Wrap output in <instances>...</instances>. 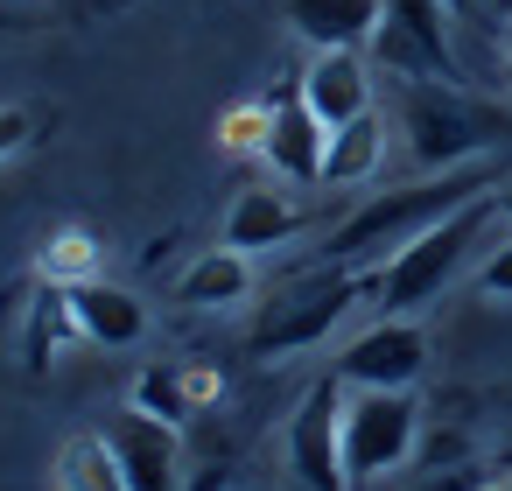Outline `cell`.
Instances as JSON below:
<instances>
[{"instance_id":"1","label":"cell","mask_w":512,"mask_h":491,"mask_svg":"<svg viewBox=\"0 0 512 491\" xmlns=\"http://www.w3.org/2000/svg\"><path fill=\"white\" fill-rule=\"evenodd\" d=\"M477 197H491V176L477 169V162H463V169H442V176H421V183H407V190H379L372 204H358L337 232H330V260H365V253H400V246H414L421 232H435L442 218H456L463 204H477Z\"/></svg>"},{"instance_id":"2","label":"cell","mask_w":512,"mask_h":491,"mask_svg":"<svg viewBox=\"0 0 512 491\" xmlns=\"http://www.w3.org/2000/svg\"><path fill=\"white\" fill-rule=\"evenodd\" d=\"M498 211H491V197H477V204H463L456 218H442L435 232H421L414 246H400L386 267H379V302H386V316H414V309H428V302H442V288L463 274V260H470V246L484 239V225H491Z\"/></svg>"},{"instance_id":"3","label":"cell","mask_w":512,"mask_h":491,"mask_svg":"<svg viewBox=\"0 0 512 491\" xmlns=\"http://www.w3.org/2000/svg\"><path fill=\"white\" fill-rule=\"evenodd\" d=\"M400 134H407V155L442 176V169H463L484 155V120L456 99V85H428V78H407L400 85Z\"/></svg>"},{"instance_id":"4","label":"cell","mask_w":512,"mask_h":491,"mask_svg":"<svg viewBox=\"0 0 512 491\" xmlns=\"http://www.w3.org/2000/svg\"><path fill=\"white\" fill-rule=\"evenodd\" d=\"M414 435H421L414 393H365V386L344 393V470H351V484L400 470L414 456Z\"/></svg>"},{"instance_id":"5","label":"cell","mask_w":512,"mask_h":491,"mask_svg":"<svg viewBox=\"0 0 512 491\" xmlns=\"http://www.w3.org/2000/svg\"><path fill=\"white\" fill-rule=\"evenodd\" d=\"M358 274H316V281H295L288 295H274L267 302V316L253 323V351L260 358H288V351H309V344H323L337 323H344V309L358 302Z\"/></svg>"},{"instance_id":"6","label":"cell","mask_w":512,"mask_h":491,"mask_svg":"<svg viewBox=\"0 0 512 491\" xmlns=\"http://www.w3.org/2000/svg\"><path fill=\"white\" fill-rule=\"evenodd\" d=\"M372 57L407 85V78H428V85H456V43H449V15L442 0H386V22L372 36Z\"/></svg>"},{"instance_id":"7","label":"cell","mask_w":512,"mask_h":491,"mask_svg":"<svg viewBox=\"0 0 512 491\" xmlns=\"http://www.w3.org/2000/svg\"><path fill=\"white\" fill-rule=\"evenodd\" d=\"M288 470L302 477V491H344V379H316L302 393V407L288 414Z\"/></svg>"},{"instance_id":"8","label":"cell","mask_w":512,"mask_h":491,"mask_svg":"<svg viewBox=\"0 0 512 491\" xmlns=\"http://www.w3.org/2000/svg\"><path fill=\"white\" fill-rule=\"evenodd\" d=\"M421 372H428V330L414 316H379L337 351V379L365 393H414Z\"/></svg>"},{"instance_id":"9","label":"cell","mask_w":512,"mask_h":491,"mask_svg":"<svg viewBox=\"0 0 512 491\" xmlns=\"http://www.w3.org/2000/svg\"><path fill=\"white\" fill-rule=\"evenodd\" d=\"M323 148H330V127L309 113L302 92H281L267 106V148H260V162L274 176H288V183H323Z\"/></svg>"},{"instance_id":"10","label":"cell","mask_w":512,"mask_h":491,"mask_svg":"<svg viewBox=\"0 0 512 491\" xmlns=\"http://www.w3.org/2000/svg\"><path fill=\"white\" fill-rule=\"evenodd\" d=\"M295 92L309 99V113L323 127H351L358 113H372V71L358 50H316L309 71L295 78Z\"/></svg>"},{"instance_id":"11","label":"cell","mask_w":512,"mask_h":491,"mask_svg":"<svg viewBox=\"0 0 512 491\" xmlns=\"http://www.w3.org/2000/svg\"><path fill=\"white\" fill-rule=\"evenodd\" d=\"M106 442L127 470V491H176V428L127 407L120 421H106Z\"/></svg>"},{"instance_id":"12","label":"cell","mask_w":512,"mask_h":491,"mask_svg":"<svg viewBox=\"0 0 512 491\" xmlns=\"http://www.w3.org/2000/svg\"><path fill=\"white\" fill-rule=\"evenodd\" d=\"M281 15L309 50H365L386 22V0H281Z\"/></svg>"},{"instance_id":"13","label":"cell","mask_w":512,"mask_h":491,"mask_svg":"<svg viewBox=\"0 0 512 491\" xmlns=\"http://www.w3.org/2000/svg\"><path fill=\"white\" fill-rule=\"evenodd\" d=\"M302 232V204L288 190H239L232 211H225V246L232 253H267V246H288Z\"/></svg>"},{"instance_id":"14","label":"cell","mask_w":512,"mask_h":491,"mask_svg":"<svg viewBox=\"0 0 512 491\" xmlns=\"http://www.w3.org/2000/svg\"><path fill=\"white\" fill-rule=\"evenodd\" d=\"M71 323L92 337V344H106V351H127V344H141V330H148V309L120 288V281H85V288H71Z\"/></svg>"},{"instance_id":"15","label":"cell","mask_w":512,"mask_h":491,"mask_svg":"<svg viewBox=\"0 0 512 491\" xmlns=\"http://www.w3.org/2000/svg\"><path fill=\"white\" fill-rule=\"evenodd\" d=\"M253 295V253H232V246H211L204 260L183 267L176 281V302L183 309H232Z\"/></svg>"},{"instance_id":"16","label":"cell","mask_w":512,"mask_h":491,"mask_svg":"<svg viewBox=\"0 0 512 491\" xmlns=\"http://www.w3.org/2000/svg\"><path fill=\"white\" fill-rule=\"evenodd\" d=\"M386 162V120L379 113H358L351 127H330V148H323V183H372Z\"/></svg>"},{"instance_id":"17","label":"cell","mask_w":512,"mask_h":491,"mask_svg":"<svg viewBox=\"0 0 512 491\" xmlns=\"http://www.w3.org/2000/svg\"><path fill=\"white\" fill-rule=\"evenodd\" d=\"M57 491H127V470L106 435H71L57 449Z\"/></svg>"},{"instance_id":"18","label":"cell","mask_w":512,"mask_h":491,"mask_svg":"<svg viewBox=\"0 0 512 491\" xmlns=\"http://www.w3.org/2000/svg\"><path fill=\"white\" fill-rule=\"evenodd\" d=\"M36 281H50V288H85V281H99V239H92L85 225L50 232L43 253H36Z\"/></svg>"},{"instance_id":"19","label":"cell","mask_w":512,"mask_h":491,"mask_svg":"<svg viewBox=\"0 0 512 491\" xmlns=\"http://www.w3.org/2000/svg\"><path fill=\"white\" fill-rule=\"evenodd\" d=\"M134 407H141V414H155V421H169V428H183V421L197 414L190 365H148V372L134 379Z\"/></svg>"},{"instance_id":"20","label":"cell","mask_w":512,"mask_h":491,"mask_svg":"<svg viewBox=\"0 0 512 491\" xmlns=\"http://www.w3.org/2000/svg\"><path fill=\"white\" fill-rule=\"evenodd\" d=\"M64 330H78V323H71V288H50V281H43V302L29 309V337H22V365H29V372H43V365L57 358V344H64Z\"/></svg>"},{"instance_id":"21","label":"cell","mask_w":512,"mask_h":491,"mask_svg":"<svg viewBox=\"0 0 512 491\" xmlns=\"http://www.w3.org/2000/svg\"><path fill=\"white\" fill-rule=\"evenodd\" d=\"M218 148H232V155H260L267 148V106H225V120H218Z\"/></svg>"},{"instance_id":"22","label":"cell","mask_w":512,"mask_h":491,"mask_svg":"<svg viewBox=\"0 0 512 491\" xmlns=\"http://www.w3.org/2000/svg\"><path fill=\"white\" fill-rule=\"evenodd\" d=\"M477 288H484V295H498V302L512 295V239L484 253V267H477Z\"/></svg>"},{"instance_id":"23","label":"cell","mask_w":512,"mask_h":491,"mask_svg":"<svg viewBox=\"0 0 512 491\" xmlns=\"http://www.w3.org/2000/svg\"><path fill=\"white\" fill-rule=\"evenodd\" d=\"M29 148V113L22 106H0V162Z\"/></svg>"},{"instance_id":"24","label":"cell","mask_w":512,"mask_h":491,"mask_svg":"<svg viewBox=\"0 0 512 491\" xmlns=\"http://www.w3.org/2000/svg\"><path fill=\"white\" fill-rule=\"evenodd\" d=\"M498 78L512 92V0H498Z\"/></svg>"},{"instance_id":"25","label":"cell","mask_w":512,"mask_h":491,"mask_svg":"<svg viewBox=\"0 0 512 491\" xmlns=\"http://www.w3.org/2000/svg\"><path fill=\"white\" fill-rule=\"evenodd\" d=\"M491 211H498V218H512V183H505V190H491Z\"/></svg>"},{"instance_id":"26","label":"cell","mask_w":512,"mask_h":491,"mask_svg":"<svg viewBox=\"0 0 512 491\" xmlns=\"http://www.w3.org/2000/svg\"><path fill=\"white\" fill-rule=\"evenodd\" d=\"M428 491H477V484H463V477H442V484H428Z\"/></svg>"},{"instance_id":"27","label":"cell","mask_w":512,"mask_h":491,"mask_svg":"<svg viewBox=\"0 0 512 491\" xmlns=\"http://www.w3.org/2000/svg\"><path fill=\"white\" fill-rule=\"evenodd\" d=\"M477 491H512V477H498V484H477Z\"/></svg>"},{"instance_id":"28","label":"cell","mask_w":512,"mask_h":491,"mask_svg":"<svg viewBox=\"0 0 512 491\" xmlns=\"http://www.w3.org/2000/svg\"><path fill=\"white\" fill-rule=\"evenodd\" d=\"M505 470H512V449H505Z\"/></svg>"}]
</instances>
